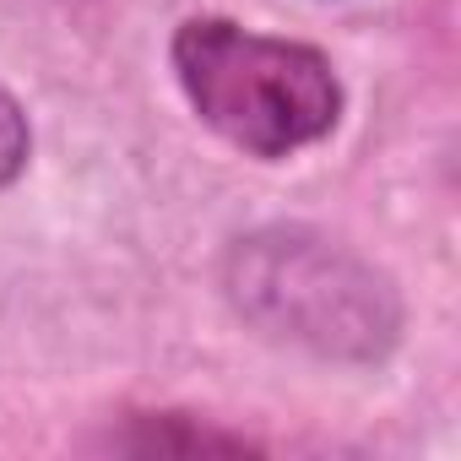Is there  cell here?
I'll use <instances>...</instances> for the list:
<instances>
[{"label":"cell","instance_id":"cell-1","mask_svg":"<svg viewBox=\"0 0 461 461\" xmlns=\"http://www.w3.org/2000/svg\"><path fill=\"white\" fill-rule=\"evenodd\" d=\"M168 60L195 120L245 158H294L342 120V82L315 44L267 39L228 17H190Z\"/></svg>","mask_w":461,"mask_h":461},{"label":"cell","instance_id":"cell-2","mask_svg":"<svg viewBox=\"0 0 461 461\" xmlns=\"http://www.w3.org/2000/svg\"><path fill=\"white\" fill-rule=\"evenodd\" d=\"M222 294L261 337L315 358L375 364L402 331L396 288L364 256L310 228H261L234 240L222 261Z\"/></svg>","mask_w":461,"mask_h":461},{"label":"cell","instance_id":"cell-3","mask_svg":"<svg viewBox=\"0 0 461 461\" xmlns=\"http://www.w3.org/2000/svg\"><path fill=\"white\" fill-rule=\"evenodd\" d=\"M33 158V125H28V109L0 87V190L17 185L23 168Z\"/></svg>","mask_w":461,"mask_h":461}]
</instances>
